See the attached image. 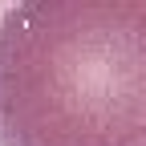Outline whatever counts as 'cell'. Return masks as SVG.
I'll return each instance as SVG.
<instances>
[{
    "instance_id": "6da1fadb",
    "label": "cell",
    "mask_w": 146,
    "mask_h": 146,
    "mask_svg": "<svg viewBox=\"0 0 146 146\" xmlns=\"http://www.w3.org/2000/svg\"><path fill=\"white\" fill-rule=\"evenodd\" d=\"M0 146H146V0L4 8Z\"/></svg>"
}]
</instances>
